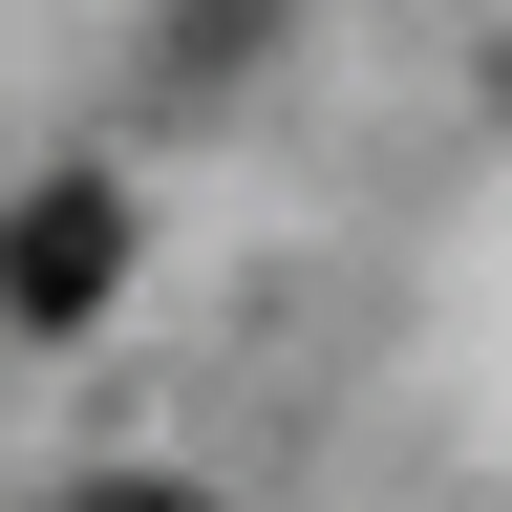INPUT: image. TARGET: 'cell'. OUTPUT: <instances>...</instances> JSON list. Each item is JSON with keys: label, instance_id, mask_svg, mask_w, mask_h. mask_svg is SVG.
<instances>
[{"label": "cell", "instance_id": "cell-2", "mask_svg": "<svg viewBox=\"0 0 512 512\" xmlns=\"http://www.w3.org/2000/svg\"><path fill=\"white\" fill-rule=\"evenodd\" d=\"M256 22H278V0H192V64H235V43H256Z\"/></svg>", "mask_w": 512, "mask_h": 512}, {"label": "cell", "instance_id": "cell-3", "mask_svg": "<svg viewBox=\"0 0 512 512\" xmlns=\"http://www.w3.org/2000/svg\"><path fill=\"white\" fill-rule=\"evenodd\" d=\"M86 512H214V491H150V470H128V491H86Z\"/></svg>", "mask_w": 512, "mask_h": 512}, {"label": "cell", "instance_id": "cell-1", "mask_svg": "<svg viewBox=\"0 0 512 512\" xmlns=\"http://www.w3.org/2000/svg\"><path fill=\"white\" fill-rule=\"evenodd\" d=\"M107 299H128V192L107 171L22 192V214H0V320H107Z\"/></svg>", "mask_w": 512, "mask_h": 512}]
</instances>
